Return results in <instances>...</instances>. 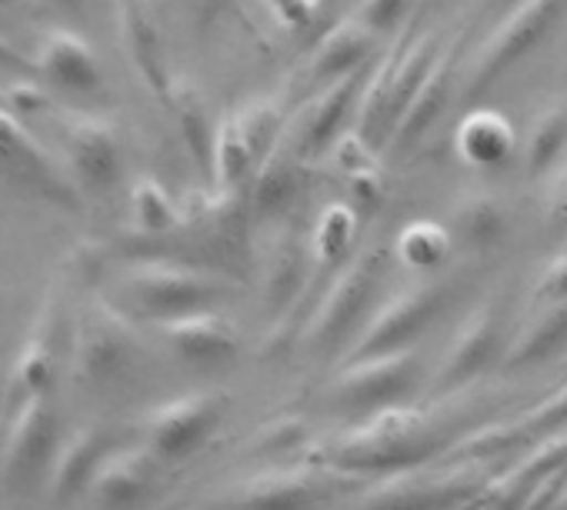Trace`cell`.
I'll use <instances>...</instances> for the list:
<instances>
[{
    "mask_svg": "<svg viewBox=\"0 0 567 510\" xmlns=\"http://www.w3.org/2000/svg\"><path fill=\"white\" fill-rule=\"evenodd\" d=\"M404 11V0H361V18L371 28H391Z\"/></svg>",
    "mask_w": 567,
    "mask_h": 510,
    "instance_id": "13",
    "label": "cell"
},
{
    "mask_svg": "<svg viewBox=\"0 0 567 510\" xmlns=\"http://www.w3.org/2000/svg\"><path fill=\"white\" fill-rule=\"evenodd\" d=\"M0 64H8V67H18L21 64V54H14V48L0 38Z\"/></svg>",
    "mask_w": 567,
    "mask_h": 510,
    "instance_id": "15",
    "label": "cell"
},
{
    "mask_svg": "<svg viewBox=\"0 0 567 510\" xmlns=\"http://www.w3.org/2000/svg\"><path fill=\"white\" fill-rule=\"evenodd\" d=\"M567 0H517L511 14L494 28L491 41L481 48L474 61V81L471 87H481L494 77H501L511 64H517L524 54H530L557 24Z\"/></svg>",
    "mask_w": 567,
    "mask_h": 510,
    "instance_id": "1",
    "label": "cell"
},
{
    "mask_svg": "<svg viewBox=\"0 0 567 510\" xmlns=\"http://www.w3.org/2000/svg\"><path fill=\"white\" fill-rule=\"evenodd\" d=\"M48 437H51V414H48V407H44V400L41 397H34V400H28V407L21 410V417H18V427H14V464H21V467H28V464H34L41 454H44V444H48Z\"/></svg>",
    "mask_w": 567,
    "mask_h": 510,
    "instance_id": "9",
    "label": "cell"
},
{
    "mask_svg": "<svg viewBox=\"0 0 567 510\" xmlns=\"http://www.w3.org/2000/svg\"><path fill=\"white\" fill-rule=\"evenodd\" d=\"M0 164L14 170L24 184L44 190L48 197H68L64 177L54 170L38 140L11 114H0Z\"/></svg>",
    "mask_w": 567,
    "mask_h": 510,
    "instance_id": "3",
    "label": "cell"
},
{
    "mask_svg": "<svg viewBox=\"0 0 567 510\" xmlns=\"http://www.w3.org/2000/svg\"><path fill=\"white\" fill-rule=\"evenodd\" d=\"M127 41H131V54H134V61L147 71V77H157V71H161L157 38H154L151 24H147L137 11H127Z\"/></svg>",
    "mask_w": 567,
    "mask_h": 510,
    "instance_id": "11",
    "label": "cell"
},
{
    "mask_svg": "<svg viewBox=\"0 0 567 510\" xmlns=\"http://www.w3.org/2000/svg\"><path fill=\"white\" fill-rule=\"evenodd\" d=\"M444 104H447V67H441L437 74H427L417 84V91L411 94V101L404 104V111L394 124V140L414 144L417 137H424V131L437 121Z\"/></svg>",
    "mask_w": 567,
    "mask_h": 510,
    "instance_id": "5",
    "label": "cell"
},
{
    "mask_svg": "<svg viewBox=\"0 0 567 510\" xmlns=\"http://www.w3.org/2000/svg\"><path fill=\"white\" fill-rule=\"evenodd\" d=\"M564 144H567V114L564 111L540 114L534 121V131H530V140H527V170L537 174L547 164H554Z\"/></svg>",
    "mask_w": 567,
    "mask_h": 510,
    "instance_id": "10",
    "label": "cell"
},
{
    "mask_svg": "<svg viewBox=\"0 0 567 510\" xmlns=\"http://www.w3.org/2000/svg\"><path fill=\"white\" fill-rule=\"evenodd\" d=\"M68 147H71L78 174L91 187L104 190L121 177V144L104 121H97V117L71 121L68 124Z\"/></svg>",
    "mask_w": 567,
    "mask_h": 510,
    "instance_id": "2",
    "label": "cell"
},
{
    "mask_svg": "<svg viewBox=\"0 0 567 510\" xmlns=\"http://www.w3.org/2000/svg\"><path fill=\"white\" fill-rule=\"evenodd\" d=\"M61 4H68V8H78V0H61Z\"/></svg>",
    "mask_w": 567,
    "mask_h": 510,
    "instance_id": "16",
    "label": "cell"
},
{
    "mask_svg": "<svg viewBox=\"0 0 567 510\" xmlns=\"http://www.w3.org/2000/svg\"><path fill=\"white\" fill-rule=\"evenodd\" d=\"M348 101H351V87L348 81L341 77L338 87H331L324 97H318L311 107H308V117L301 124V144H298V154H311L318 150L324 140H331V134L338 131L344 111H348Z\"/></svg>",
    "mask_w": 567,
    "mask_h": 510,
    "instance_id": "8",
    "label": "cell"
},
{
    "mask_svg": "<svg viewBox=\"0 0 567 510\" xmlns=\"http://www.w3.org/2000/svg\"><path fill=\"white\" fill-rule=\"evenodd\" d=\"M461 150L471 164H497L511 150V127L497 114H474L461 127Z\"/></svg>",
    "mask_w": 567,
    "mask_h": 510,
    "instance_id": "7",
    "label": "cell"
},
{
    "mask_svg": "<svg viewBox=\"0 0 567 510\" xmlns=\"http://www.w3.org/2000/svg\"><path fill=\"white\" fill-rule=\"evenodd\" d=\"M41 71L68 87V91H81V94H94L101 87V64L91 51V44L71 31H54L48 41H44V51H41Z\"/></svg>",
    "mask_w": 567,
    "mask_h": 510,
    "instance_id": "4",
    "label": "cell"
},
{
    "mask_svg": "<svg viewBox=\"0 0 567 510\" xmlns=\"http://www.w3.org/2000/svg\"><path fill=\"white\" fill-rule=\"evenodd\" d=\"M134 197H137L141 217H144L151 227H164V220H167V200H164V194H161L154 184H144Z\"/></svg>",
    "mask_w": 567,
    "mask_h": 510,
    "instance_id": "14",
    "label": "cell"
},
{
    "mask_svg": "<svg viewBox=\"0 0 567 510\" xmlns=\"http://www.w3.org/2000/svg\"><path fill=\"white\" fill-rule=\"evenodd\" d=\"M298 187V174L291 160H277L267 167V174H260L257 180V197L260 200H284L291 197V190Z\"/></svg>",
    "mask_w": 567,
    "mask_h": 510,
    "instance_id": "12",
    "label": "cell"
},
{
    "mask_svg": "<svg viewBox=\"0 0 567 510\" xmlns=\"http://www.w3.org/2000/svg\"><path fill=\"white\" fill-rule=\"evenodd\" d=\"M371 51L368 34L358 24L334 28L315 51V71L318 77H344L354 64H361Z\"/></svg>",
    "mask_w": 567,
    "mask_h": 510,
    "instance_id": "6",
    "label": "cell"
}]
</instances>
